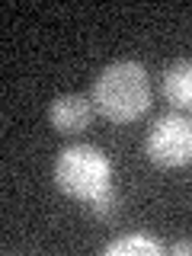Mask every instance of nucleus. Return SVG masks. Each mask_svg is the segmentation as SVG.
<instances>
[{"label": "nucleus", "instance_id": "nucleus-6", "mask_svg": "<svg viewBox=\"0 0 192 256\" xmlns=\"http://www.w3.org/2000/svg\"><path fill=\"white\" fill-rule=\"evenodd\" d=\"M106 256H157L160 253V244L148 234H125L118 240H109L102 246Z\"/></svg>", "mask_w": 192, "mask_h": 256}, {"label": "nucleus", "instance_id": "nucleus-7", "mask_svg": "<svg viewBox=\"0 0 192 256\" xmlns=\"http://www.w3.org/2000/svg\"><path fill=\"white\" fill-rule=\"evenodd\" d=\"M118 205H122V198H118V192H116V189H109L106 196H100V198H96V202L90 205V212H93V214H96L100 221H112V218L118 214Z\"/></svg>", "mask_w": 192, "mask_h": 256}, {"label": "nucleus", "instance_id": "nucleus-8", "mask_svg": "<svg viewBox=\"0 0 192 256\" xmlns=\"http://www.w3.org/2000/svg\"><path fill=\"white\" fill-rule=\"evenodd\" d=\"M170 253H173V256H186V253H192V240H180V244H173Z\"/></svg>", "mask_w": 192, "mask_h": 256}, {"label": "nucleus", "instance_id": "nucleus-1", "mask_svg": "<svg viewBox=\"0 0 192 256\" xmlns=\"http://www.w3.org/2000/svg\"><path fill=\"white\" fill-rule=\"evenodd\" d=\"M90 102L102 118L132 125L150 109V77L141 61H112L96 74Z\"/></svg>", "mask_w": 192, "mask_h": 256}, {"label": "nucleus", "instance_id": "nucleus-2", "mask_svg": "<svg viewBox=\"0 0 192 256\" xmlns=\"http://www.w3.org/2000/svg\"><path fill=\"white\" fill-rule=\"evenodd\" d=\"M54 186L74 202L93 205L112 189V160L96 144H70L54 160Z\"/></svg>", "mask_w": 192, "mask_h": 256}, {"label": "nucleus", "instance_id": "nucleus-4", "mask_svg": "<svg viewBox=\"0 0 192 256\" xmlns=\"http://www.w3.org/2000/svg\"><path fill=\"white\" fill-rule=\"evenodd\" d=\"M93 102L80 93H64L54 96L52 106H48V122L58 134H80L93 118Z\"/></svg>", "mask_w": 192, "mask_h": 256}, {"label": "nucleus", "instance_id": "nucleus-3", "mask_svg": "<svg viewBox=\"0 0 192 256\" xmlns=\"http://www.w3.org/2000/svg\"><path fill=\"white\" fill-rule=\"evenodd\" d=\"M144 154L160 170H182L192 164V118L186 112L160 116L148 128Z\"/></svg>", "mask_w": 192, "mask_h": 256}, {"label": "nucleus", "instance_id": "nucleus-5", "mask_svg": "<svg viewBox=\"0 0 192 256\" xmlns=\"http://www.w3.org/2000/svg\"><path fill=\"white\" fill-rule=\"evenodd\" d=\"M164 100L170 102L176 112H189L192 116V58H180L164 70L160 80Z\"/></svg>", "mask_w": 192, "mask_h": 256}]
</instances>
